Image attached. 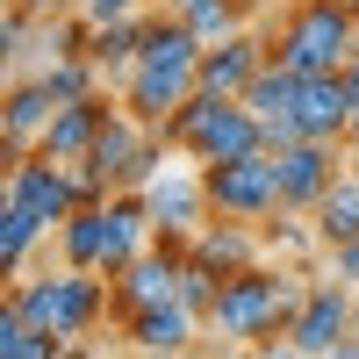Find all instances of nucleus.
I'll use <instances>...</instances> for the list:
<instances>
[{"mask_svg":"<svg viewBox=\"0 0 359 359\" xmlns=\"http://www.w3.org/2000/svg\"><path fill=\"white\" fill-rule=\"evenodd\" d=\"M201 36L180 15H151L144 22V50H137V72L115 86V94H123V108L137 115V123H151V130H165L180 108H187L194 94H201Z\"/></svg>","mask_w":359,"mask_h":359,"instance_id":"1","label":"nucleus"},{"mask_svg":"<svg viewBox=\"0 0 359 359\" xmlns=\"http://www.w3.org/2000/svg\"><path fill=\"white\" fill-rule=\"evenodd\" d=\"M302 294H309L302 273H280V266L259 259L245 273H223V294H216V309H208V331L223 345H273V338L294 331Z\"/></svg>","mask_w":359,"mask_h":359,"instance_id":"2","label":"nucleus"},{"mask_svg":"<svg viewBox=\"0 0 359 359\" xmlns=\"http://www.w3.org/2000/svg\"><path fill=\"white\" fill-rule=\"evenodd\" d=\"M359 50V8L352 0H287L273 22V57L287 72H345Z\"/></svg>","mask_w":359,"mask_h":359,"instance_id":"3","label":"nucleus"},{"mask_svg":"<svg viewBox=\"0 0 359 359\" xmlns=\"http://www.w3.org/2000/svg\"><path fill=\"white\" fill-rule=\"evenodd\" d=\"M165 144L187 151L194 165H230V158H245V151H266V123H259L245 101H230V94H194L165 123Z\"/></svg>","mask_w":359,"mask_h":359,"instance_id":"4","label":"nucleus"},{"mask_svg":"<svg viewBox=\"0 0 359 359\" xmlns=\"http://www.w3.org/2000/svg\"><path fill=\"white\" fill-rule=\"evenodd\" d=\"M8 302L29 316V323H36V331H50V338H86V331H94V323L115 309V294L101 287V273H79V266H65V273H36V280H15L8 287Z\"/></svg>","mask_w":359,"mask_h":359,"instance_id":"5","label":"nucleus"},{"mask_svg":"<svg viewBox=\"0 0 359 359\" xmlns=\"http://www.w3.org/2000/svg\"><path fill=\"white\" fill-rule=\"evenodd\" d=\"M0 201H22L43 230H65L79 208L101 201V194L86 187L79 165H57V158H36V151H29V158H8V194H0Z\"/></svg>","mask_w":359,"mask_h":359,"instance_id":"6","label":"nucleus"},{"mask_svg":"<svg viewBox=\"0 0 359 359\" xmlns=\"http://www.w3.org/2000/svg\"><path fill=\"white\" fill-rule=\"evenodd\" d=\"M208 180V208L230 223H273L280 216V165L273 151H245V158H230V165H201Z\"/></svg>","mask_w":359,"mask_h":359,"instance_id":"7","label":"nucleus"},{"mask_svg":"<svg viewBox=\"0 0 359 359\" xmlns=\"http://www.w3.org/2000/svg\"><path fill=\"white\" fill-rule=\"evenodd\" d=\"M144 208H151V223H158V245H194V237L216 223L201 165H165L151 187H144Z\"/></svg>","mask_w":359,"mask_h":359,"instance_id":"8","label":"nucleus"},{"mask_svg":"<svg viewBox=\"0 0 359 359\" xmlns=\"http://www.w3.org/2000/svg\"><path fill=\"white\" fill-rule=\"evenodd\" d=\"M359 331V287L352 280H309V294H302V316H294V331H287V345L302 352V359H323V352H338L345 338Z\"/></svg>","mask_w":359,"mask_h":359,"instance_id":"9","label":"nucleus"},{"mask_svg":"<svg viewBox=\"0 0 359 359\" xmlns=\"http://www.w3.org/2000/svg\"><path fill=\"white\" fill-rule=\"evenodd\" d=\"M280 165V216H316V201L331 194L338 180V144H316V137H294L273 151Z\"/></svg>","mask_w":359,"mask_h":359,"instance_id":"10","label":"nucleus"},{"mask_svg":"<svg viewBox=\"0 0 359 359\" xmlns=\"http://www.w3.org/2000/svg\"><path fill=\"white\" fill-rule=\"evenodd\" d=\"M180 266H187V245H151L137 266L108 280L115 294V316H137V309H158V302H180Z\"/></svg>","mask_w":359,"mask_h":359,"instance_id":"11","label":"nucleus"},{"mask_svg":"<svg viewBox=\"0 0 359 359\" xmlns=\"http://www.w3.org/2000/svg\"><path fill=\"white\" fill-rule=\"evenodd\" d=\"M266 65H273V36L237 29V36H223V43L201 50V94H230V101H245V86H252Z\"/></svg>","mask_w":359,"mask_h":359,"instance_id":"12","label":"nucleus"},{"mask_svg":"<svg viewBox=\"0 0 359 359\" xmlns=\"http://www.w3.org/2000/svg\"><path fill=\"white\" fill-rule=\"evenodd\" d=\"M123 108V94H86V101H65L50 115V130L36 144V158H57V165H86V151H94V137L108 130V115Z\"/></svg>","mask_w":359,"mask_h":359,"instance_id":"13","label":"nucleus"},{"mask_svg":"<svg viewBox=\"0 0 359 359\" xmlns=\"http://www.w3.org/2000/svg\"><path fill=\"white\" fill-rule=\"evenodd\" d=\"M352 115H359V94L345 86V72H309V79H302V94H294V123H302V137L345 144Z\"/></svg>","mask_w":359,"mask_h":359,"instance_id":"14","label":"nucleus"},{"mask_svg":"<svg viewBox=\"0 0 359 359\" xmlns=\"http://www.w3.org/2000/svg\"><path fill=\"white\" fill-rule=\"evenodd\" d=\"M50 115H57V94L29 72V79H8V108H0V144H8V158H29L43 144L50 130Z\"/></svg>","mask_w":359,"mask_h":359,"instance_id":"15","label":"nucleus"},{"mask_svg":"<svg viewBox=\"0 0 359 359\" xmlns=\"http://www.w3.org/2000/svg\"><path fill=\"white\" fill-rule=\"evenodd\" d=\"M123 331H130V345H137L144 359H180V352L194 345L201 316H194L187 302H158V309H137V316H123Z\"/></svg>","mask_w":359,"mask_h":359,"instance_id":"16","label":"nucleus"},{"mask_svg":"<svg viewBox=\"0 0 359 359\" xmlns=\"http://www.w3.org/2000/svg\"><path fill=\"white\" fill-rule=\"evenodd\" d=\"M144 22H151V15H130V22H94V43H86V57L101 65L108 94H115V86H123L130 72H137V50H144Z\"/></svg>","mask_w":359,"mask_h":359,"instance_id":"17","label":"nucleus"},{"mask_svg":"<svg viewBox=\"0 0 359 359\" xmlns=\"http://www.w3.org/2000/svg\"><path fill=\"white\" fill-rule=\"evenodd\" d=\"M187 252L208 259L216 273H245V266H259V223H230V216H216Z\"/></svg>","mask_w":359,"mask_h":359,"instance_id":"18","label":"nucleus"},{"mask_svg":"<svg viewBox=\"0 0 359 359\" xmlns=\"http://www.w3.org/2000/svg\"><path fill=\"white\" fill-rule=\"evenodd\" d=\"M57 252H65V266H79V273H101V259H108V194L86 201L79 216L57 230ZM101 280H108V273H101Z\"/></svg>","mask_w":359,"mask_h":359,"instance_id":"19","label":"nucleus"},{"mask_svg":"<svg viewBox=\"0 0 359 359\" xmlns=\"http://www.w3.org/2000/svg\"><path fill=\"white\" fill-rule=\"evenodd\" d=\"M165 15H180L201 43H223L237 29H252V0H165Z\"/></svg>","mask_w":359,"mask_h":359,"instance_id":"20","label":"nucleus"},{"mask_svg":"<svg viewBox=\"0 0 359 359\" xmlns=\"http://www.w3.org/2000/svg\"><path fill=\"white\" fill-rule=\"evenodd\" d=\"M316 237L323 245H345V237H359V172H338L331 180V194L316 201Z\"/></svg>","mask_w":359,"mask_h":359,"instance_id":"21","label":"nucleus"},{"mask_svg":"<svg viewBox=\"0 0 359 359\" xmlns=\"http://www.w3.org/2000/svg\"><path fill=\"white\" fill-rule=\"evenodd\" d=\"M43 237H50V230L29 216L22 201H0V273H8V280H22V266H29V252H36Z\"/></svg>","mask_w":359,"mask_h":359,"instance_id":"22","label":"nucleus"},{"mask_svg":"<svg viewBox=\"0 0 359 359\" xmlns=\"http://www.w3.org/2000/svg\"><path fill=\"white\" fill-rule=\"evenodd\" d=\"M0 359H65V338L36 331L15 302H0Z\"/></svg>","mask_w":359,"mask_h":359,"instance_id":"23","label":"nucleus"},{"mask_svg":"<svg viewBox=\"0 0 359 359\" xmlns=\"http://www.w3.org/2000/svg\"><path fill=\"white\" fill-rule=\"evenodd\" d=\"M216 294H223V273H216V266H208V259H194L187 252V266H180V302H187L201 323H208V309H216Z\"/></svg>","mask_w":359,"mask_h":359,"instance_id":"24","label":"nucleus"},{"mask_svg":"<svg viewBox=\"0 0 359 359\" xmlns=\"http://www.w3.org/2000/svg\"><path fill=\"white\" fill-rule=\"evenodd\" d=\"M165 0H79L86 22H130V15H158Z\"/></svg>","mask_w":359,"mask_h":359,"instance_id":"25","label":"nucleus"},{"mask_svg":"<svg viewBox=\"0 0 359 359\" xmlns=\"http://www.w3.org/2000/svg\"><path fill=\"white\" fill-rule=\"evenodd\" d=\"M331 273L359 287V237H345V245H331Z\"/></svg>","mask_w":359,"mask_h":359,"instance_id":"26","label":"nucleus"},{"mask_svg":"<svg viewBox=\"0 0 359 359\" xmlns=\"http://www.w3.org/2000/svg\"><path fill=\"white\" fill-rule=\"evenodd\" d=\"M259 359H302L294 345H259Z\"/></svg>","mask_w":359,"mask_h":359,"instance_id":"27","label":"nucleus"},{"mask_svg":"<svg viewBox=\"0 0 359 359\" xmlns=\"http://www.w3.org/2000/svg\"><path fill=\"white\" fill-rule=\"evenodd\" d=\"M323 359H359V331H352V338H345L338 352H323Z\"/></svg>","mask_w":359,"mask_h":359,"instance_id":"28","label":"nucleus"},{"mask_svg":"<svg viewBox=\"0 0 359 359\" xmlns=\"http://www.w3.org/2000/svg\"><path fill=\"white\" fill-rule=\"evenodd\" d=\"M345 151H352V158H359V115H352V130H345Z\"/></svg>","mask_w":359,"mask_h":359,"instance_id":"29","label":"nucleus"},{"mask_svg":"<svg viewBox=\"0 0 359 359\" xmlns=\"http://www.w3.org/2000/svg\"><path fill=\"white\" fill-rule=\"evenodd\" d=\"M352 8H359V0H352Z\"/></svg>","mask_w":359,"mask_h":359,"instance_id":"30","label":"nucleus"}]
</instances>
